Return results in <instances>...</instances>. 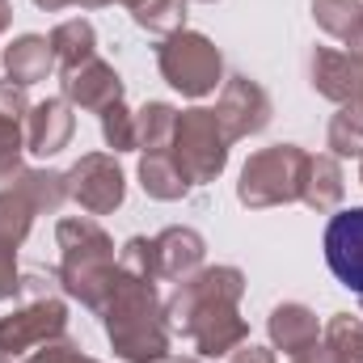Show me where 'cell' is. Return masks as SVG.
Here are the masks:
<instances>
[{"label": "cell", "mask_w": 363, "mask_h": 363, "mask_svg": "<svg viewBox=\"0 0 363 363\" xmlns=\"http://www.w3.org/2000/svg\"><path fill=\"white\" fill-rule=\"evenodd\" d=\"M34 203L17 190V186H9V190H0V250H17L26 237H30V224H34Z\"/></svg>", "instance_id": "7402d4cb"}, {"label": "cell", "mask_w": 363, "mask_h": 363, "mask_svg": "<svg viewBox=\"0 0 363 363\" xmlns=\"http://www.w3.org/2000/svg\"><path fill=\"white\" fill-rule=\"evenodd\" d=\"M68 363H97V359H85L81 351H72V355H68Z\"/></svg>", "instance_id": "74e56055"}, {"label": "cell", "mask_w": 363, "mask_h": 363, "mask_svg": "<svg viewBox=\"0 0 363 363\" xmlns=\"http://www.w3.org/2000/svg\"><path fill=\"white\" fill-rule=\"evenodd\" d=\"M101 135H106V144H110L114 152L140 148V144H135V114H131L123 101H114V106L101 110Z\"/></svg>", "instance_id": "4316f807"}, {"label": "cell", "mask_w": 363, "mask_h": 363, "mask_svg": "<svg viewBox=\"0 0 363 363\" xmlns=\"http://www.w3.org/2000/svg\"><path fill=\"white\" fill-rule=\"evenodd\" d=\"M359 182H363V169H359Z\"/></svg>", "instance_id": "ab89813d"}, {"label": "cell", "mask_w": 363, "mask_h": 363, "mask_svg": "<svg viewBox=\"0 0 363 363\" xmlns=\"http://www.w3.org/2000/svg\"><path fill=\"white\" fill-rule=\"evenodd\" d=\"M359 300H363V296H359Z\"/></svg>", "instance_id": "b9f144b4"}, {"label": "cell", "mask_w": 363, "mask_h": 363, "mask_svg": "<svg viewBox=\"0 0 363 363\" xmlns=\"http://www.w3.org/2000/svg\"><path fill=\"white\" fill-rule=\"evenodd\" d=\"M325 262L334 279L363 296V207L334 211L325 224Z\"/></svg>", "instance_id": "9c48e42d"}, {"label": "cell", "mask_w": 363, "mask_h": 363, "mask_svg": "<svg viewBox=\"0 0 363 363\" xmlns=\"http://www.w3.org/2000/svg\"><path fill=\"white\" fill-rule=\"evenodd\" d=\"M228 363H274V355L267 351V347H237Z\"/></svg>", "instance_id": "d6a6232c"}, {"label": "cell", "mask_w": 363, "mask_h": 363, "mask_svg": "<svg viewBox=\"0 0 363 363\" xmlns=\"http://www.w3.org/2000/svg\"><path fill=\"white\" fill-rule=\"evenodd\" d=\"M325 342L334 347V355L342 363H363V321L351 313H338L330 317L325 325Z\"/></svg>", "instance_id": "484cf974"}, {"label": "cell", "mask_w": 363, "mask_h": 363, "mask_svg": "<svg viewBox=\"0 0 363 363\" xmlns=\"http://www.w3.org/2000/svg\"><path fill=\"white\" fill-rule=\"evenodd\" d=\"M140 186H144V194H152L161 203H174V199H182L190 190V182L182 178V169L169 161V152H144V161H140Z\"/></svg>", "instance_id": "ffe728a7"}, {"label": "cell", "mask_w": 363, "mask_h": 363, "mask_svg": "<svg viewBox=\"0 0 363 363\" xmlns=\"http://www.w3.org/2000/svg\"><path fill=\"white\" fill-rule=\"evenodd\" d=\"M241 291H245V274L237 267H207V271L182 279L174 300L165 304L169 334L190 338L194 351L207 359L233 355L250 338V325L237 313Z\"/></svg>", "instance_id": "6da1fadb"}, {"label": "cell", "mask_w": 363, "mask_h": 363, "mask_svg": "<svg viewBox=\"0 0 363 363\" xmlns=\"http://www.w3.org/2000/svg\"><path fill=\"white\" fill-rule=\"evenodd\" d=\"M55 237H60V283H64V291L89 308H101V300L110 296L114 274H118L114 241L93 220H60Z\"/></svg>", "instance_id": "3957f363"}, {"label": "cell", "mask_w": 363, "mask_h": 363, "mask_svg": "<svg viewBox=\"0 0 363 363\" xmlns=\"http://www.w3.org/2000/svg\"><path fill=\"white\" fill-rule=\"evenodd\" d=\"M13 186L34 203V211H60L64 199H68V182H64V174H51V169H21Z\"/></svg>", "instance_id": "cb8c5ba5"}, {"label": "cell", "mask_w": 363, "mask_h": 363, "mask_svg": "<svg viewBox=\"0 0 363 363\" xmlns=\"http://www.w3.org/2000/svg\"><path fill=\"white\" fill-rule=\"evenodd\" d=\"M64 101H72V106H81V110H93V114H101L106 106H114V101H123V81H118V72L106 64V60H85L81 68H72V72H64Z\"/></svg>", "instance_id": "7c38bea8"}, {"label": "cell", "mask_w": 363, "mask_h": 363, "mask_svg": "<svg viewBox=\"0 0 363 363\" xmlns=\"http://www.w3.org/2000/svg\"><path fill=\"white\" fill-rule=\"evenodd\" d=\"M203 237L194 228H165L152 237V258H157V279H190L203 267Z\"/></svg>", "instance_id": "5bb4252c"}, {"label": "cell", "mask_w": 363, "mask_h": 363, "mask_svg": "<svg viewBox=\"0 0 363 363\" xmlns=\"http://www.w3.org/2000/svg\"><path fill=\"white\" fill-rule=\"evenodd\" d=\"M216 118L224 127L228 140H245V135H258L267 123H271V97L258 81L250 77H233L220 101H216Z\"/></svg>", "instance_id": "30bf717a"}, {"label": "cell", "mask_w": 363, "mask_h": 363, "mask_svg": "<svg viewBox=\"0 0 363 363\" xmlns=\"http://www.w3.org/2000/svg\"><path fill=\"white\" fill-rule=\"evenodd\" d=\"M313 89L338 106H363V60L351 51H313Z\"/></svg>", "instance_id": "8fae6325"}, {"label": "cell", "mask_w": 363, "mask_h": 363, "mask_svg": "<svg viewBox=\"0 0 363 363\" xmlns=\"http://www.w3.org/2000/svg\"><path fill=\"white\" fill-rule=\"evenodd\" d=\"M161 363H203V359H194V355H165Z\"/></svg>", "instance_id": "d590c367"}, {"label": "cell", "mask_w": 363, "mask_h": 363, "mask_svg": "<svg viewBox=\"0 0 363 363\" xmlns=\"http://www.w3.org/2000/svg\"><path fill=\"white\" fill-rule=\"evenodd\" d=\"M157 68L182 97H207V93H216L220 77H224V60H220L216 43L194 30H178L157 47Z\"/></svg>", "instance_id": "8992f818"}, {"label": "cell", "mask_w": 363, "mask_h": 363, "mask_svg": "<svg viewBox=\"0 0 363 363\" xmlns=\"http://www.w3.org/2000/svg\"><path fill=\"white\" fill-rule=\"evenodd\" d=\"M317 26L363 60V4L359 0H313Z\"/></svg>", "instance_id": "e0dca14e"}, {"label": "cell", "mask_w": 363, "mask_h": 363, "mask_svg": "<svg viewBox=\"0 0 363 363\" xmlns=\"http://www.w3.org/2000/svg\"><path fill=\"white\" fill-rule=\"evenodd\" d=\"M228 135L216 118V110H182L174 123V140H169V161L182 169V178L190 186H207L220 178L224 161H228Z\"/></svg>", "instance_id": "5b68a950"}, {"label": "cell", "mask_w": 363, "mask_h": 363, "mask_svg": "<svg viewBox=\"0 0 363 363\" xmlns=\"http://www.w3.org/2000/svg\"><path fill=\"white\" fill-rule=\"evenodd\" d=\"M9 21H13V4H9V0H0V34L9 30Z\"/></svg>", "instance_id": "e575fe53"}, {"label": "cell", "mask_w": 363, "mask_h": 363, "mask_svg": "<svg viewBox=\"0 0 363 363\" xmlns=\"http://www.w3.org/2000/svg\"><path fill=\"white\" fill-rule=\"evenodd\" d=\"M64 182H68V199L81 203L89 216H110V211L123 203V194H127L123 169H118L114 157H106V152L81 157V161L64 174Z\"/></svg>", "instance_id": "ba28073f"}, {"label": "cell", "mask_w": 363, "mask_h": 363, "mask_svg": "<svg viewBox=\"0 0 363 363\" xmlns=\"http://www.w3.org/2000/svg\"><path fill=\"white\" fill-rule=\"evenodd\" d=\"M101 321H106V338L114 347V355L127 363H161L169 351V321L165 308L152 291L148 279H131V274H114L110 296L101 300Z\"/></svg>", "instance_id": "7a4b0ae2"}, {"label": "cell", "mask_w": 363, "mask_h": 363, "mask_svg": "<svg viewBox=\"0 0 363 363\" xmlns=\"http://www.w3.org/2000/svg\"><path fill=\"white\" fill-rule=\"evenodd\" d=\"M0 114H9V118H21L26 123V114H30V101H26V85H17V81H0Z\"/></svg>", "instance_id": "f1b7e54d"}, {"label": "cell", "mask_w": 363, "mask_h": 363, "mask_svg": "<svg viewBox=\"0 0 363 363\" xmlns=\"http://www.w3.org/2000/svg\"><path fill=\"white\" fill-rule=\"evenodd\" d=\"M174 123H178V110L165 106V101H148L135 110V144L148 148V152H165L169 140H174Z\"/></svg>", "instance_id": "44dd1931"}, {"label": "cell", "mask_w": 363, "mask_h": 363, "mask_svg": "<svg viewBox=\"0 0 363 363\" xmlns=\"http://www.w3.org/2000/svg\"><path fill=\"white\" fill-rule=\"evenodd\" d=\"M342 190H347V182H342V169H338V157H308L300 199L313 211H334L342 203Z\"/></svg>", "instance_id": "ac0fdd59"}, {"label": "cell", "mask_w": 363, "mask_h": 363, "mask_svg": "<svg viewBox=\"0 0 363 363\" xmlns=\"http://www.w3.org/2000/svg\"><path fill=\"white\" fill-rule=\"evenodd\" d=\"M72 127H77V118H72L68 101L64 97H47V101L30 106V114H26V148L34 157H55L60 148H68Z\"/></svg>", "instance_id": "4fadbf2b"}, {"label": "cell", "mask_w": 363, "mask_h": 363, "mask_svg": "<svg viewBox=\"0 0 363 363\" xmlns=\"http://www.w3.org/2000/svg\"><path fill=\"white\" fill-rule=\"evenodd\" d=\"M127 9H131L135 26L148 34L169 38V34L186 30V0H127Z\"/></svg>", "instance_id": "603a6c76"}, {"label": "cell", "mask_w": 363, "mask_h": 363, "mask_svg": "<svg viewBox=\"0 0 363 363\" xmlns=\"http://www.w3.org/2000/svg\"><path fill=\"white\" fill-rule=\"evenodd\" d=\"M77 351V342H68V338H55V342H47V347H38L34 355L26 363H68V355Z\"/></svg>", "instance_id": "f546056e"}, {"label": "cell", "mask_w": 363, "mask_h": 363, "mask_svg": "<svg viewBox=\"0 0 363 363\" xmlns=\"http://www.w3.org/2000/svg\"><path fill=\"white\" fill-rule=\"evenodd\" d=\"M64 325H68L64 300H55L51 291L47 296H26V304L13 317H0V355L17 359L26 351H38L47 342L64 338Z\"/></svg>", "instance_id": "52a82bcc"}, {"label": "cell", "mask_w": 363, "mask_h": 363, "mask_svg": "<svg viewBox=\"0 0 363 363\" xmlns=\"http://www.w3.org/2000/svg\"><path fill=\"white\" fill-rule=\"evenodd\" d=\"M38 9H47V13H60V9H68V4H77V0H34Z\"/></svg>", "instance_id": "836d02e7"}, {"label": "cell", "mask_w": 363, "mask_h": 363, "mask_svg": "<svg viewBox=\"0 0 363 363\" xmlns=\"http://www.w3.org/2000/svg\"><path fill=\"white\" fill-rule=\"evenodd\" d=\"M0 363H9V359H4V355H0Z\"/></svg>", "instance_id": "f35d334b"}, {"label": "cell", "mask_w": 363, "mask_h": 363, "mask_svg": "<svg viewBox=\"0 0 363 363\" xmlns=\"http://www.w3.org/2000/svg\"><path fill=\"white\" fill-rule=\"evenodd\" d=\"M291 363H342L338 355H334V347L321 338V342H313V347H304L300 355H291Z\"/></svg>", "instance_id": "1f68e13d"}, {"label": "cell", "mask_w": 363, "mask_h": 363, "mask_svg": "<svg viewBox=\"0 0 363 363\" xmlns=\"http://www.w3.org/2000/svg\"><path fill=\"white\" fill-rule=\"evenodd\" d=\"M203 4H211V0H203Z\"/></svg>", "instance_id": "60d3db41"}, {"label": "cell", "mask_w": 363, "mask_h": 363, "mask_svg": "<svg viewBox=\"0 0 363 363\" xmlns=\"http://www.w3.org/2000/svg\"><path fill=\"white\" fill-rule=\"evenodd\" d=\"M304 169H308V152L296 144H274L262 148L245 161L241 182H237V199L254 211L279 207V203H296L304 190Z\"/></svg>", "instance_id": "277c9868"}, {"label": "cell", "mask_w": 363, "mask_h": 363, "mask_svg": "<svg viewBox=\"0 0 363 363\" xmlns=\"http://www.w3.org/2000/svg\"><path fill=\"white\" fill-rule=\"evenodd\" d=\"M17 291H21V274L13 267V250H0V300H9Z\"/></svg>", "instance_id": "4dcf8cb0"}, {"label": "cell", "mask_w": 363, "mask_h": 363, "mask_svg": "<svg viewBox=\"0 0 363 363\" xmlns=\"http://www.w3.org/2000/svg\"><path fill=\"white\" fill-rule=\"evenodd\" d=\"M330 157H359L363 161V106H342L330 118Z\"/></svg>", "instance_id": "d4e9b609"}, {"label": "cell", "mask_w": 363, "mask_h": 363, "mask_svg": "<svg viewBox=\"0 0 363 363\" xmlns=\"http://www.w3.org/2000/svg\"><path fill=\"white\" fill-rule=\"evenodd\" d=\"M77 4H85V9H101V4H110V0H77ZM127 4V0H123Z\"/></svg>", "instance_id": "8d00e7d4"}, {"label": "cell", "mask_w": 363, "mask_h": 363, "mask_svg": "<svg viewBox=\"0 0 363 363\" xmlns=\"http://www.w3.org/2000/svg\"><path fill=\"white\" fill-rule=\"evenodd\" d=\"M51 68H55V51H51V38L43 34H21L17 43L4 47V72L17 85H38L47 81Z\"/></svg>", "instance_id": "9a60e30c"}, {"label": "cell", "mask_w": 363, "mask_h": 363, "mask_svg": "<svg viewBox=\"0 0 363 363\" xmlns=\"http://www.w3.org/2000/svg\"><path fill=\"white\" fill-rule=\"evenodd\" d=\"M51 51H55V64H60L64 72H72V68H81L85 60L97 55V34H93V26L85 17L60 21V26L51 30Z\"/></svg>", "instance_id": "d6986e66"}, {"label": "cell", "mask_w": 363, "mask_h": 363, "mask_svg": "<svg viewBox=\"0 0 363 363\" xmlns=\"http://www.w3.org/2000/svg\"><path fill=\"white\" fill-rule=\"evenodd\" d=\"M21 148H26L21 118L0 114V182H13L21 174Z\"/></svg>", "instance_id": "83f0119b"}, {"label": "cell", "mask_w": 363, "mask_h": 363, "mask_svg": "<svg viewBox=\"0 0 363 363\" xmlns=\"http://www.w3.org/2000/svg\"><path fill=\"white\" fill-rule=\"evenodd\" d=\"M267 330H271V342L287 355H300L304 347H313L321 338V325H317L313 308H304V304H279L267 321Z\"/></svg>", "instance_id": "2e32d148"}]
</instances>
